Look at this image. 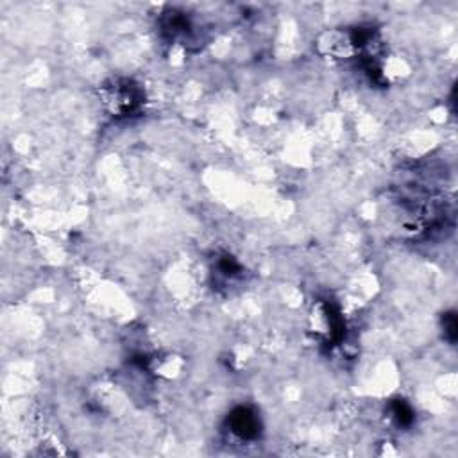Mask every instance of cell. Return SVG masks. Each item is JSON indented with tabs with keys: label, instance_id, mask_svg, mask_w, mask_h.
Segmentation results:
<instances>
[{
	"label": "cell",
	"instance_id": "3",
	"mask_svg": "<svg viewBox=\"0 0 458 458\" xmlns=\"http://www.w3.org/2000/svg\"><path fill=\"white\" fill-rule=\"evenodd\" d=\"M390 414H392V419L397 426H408L414 421V412H412L410 405L401 400L394 401L392 407H390Z\"/></svg>",
	"mask_w": 458,
	"mask_h": 458
},
{
	"label": "cell",
	"instance_id": "1",
	"mask_svg": "<svg viewBox=\"0 0 458 458\" xmlns=\"http://www.w3.org/2000/svg\"><path fill=\"white\" fill-rule=\"evenodd\" d=\"M100 100L115 117H127L142 104V92L129 79H111L100 88Z\"/></svg>",
	"mask_w": 458,
	"mask_h": 458
},
{
	"label": "cell",
	"instance_id": "2",
	"mask_svg": "<svg viewBox=\"0 0 458 458\" xmlns=\"http://www.w3.org/2000/svg\"><path fill=\"white\" fill-rule=\"evenodd\" d=\"M227 425H229V432L239 437L240 440H253L260 433L258 415L246 407L235 408L227 419Z\"/></svg>",
	"mask_w": 458,
	"mask_h": 458
},
{
	"label": "cell",
	"instance_id": "4",
	"mask_svg": "<svg viewBox=\"0 0 458 458\" xmlns=\"http://www.w3.org/2000/svg\"><path fill=\"white\" fill-rule=\"evenodd\" d=\"M457 328L458 324L454 313H446V316H444V337L449 342L457 340Z\"/></svg>",
	"mask_w": 458,
	"mask_h": 458
}]
</instances>
